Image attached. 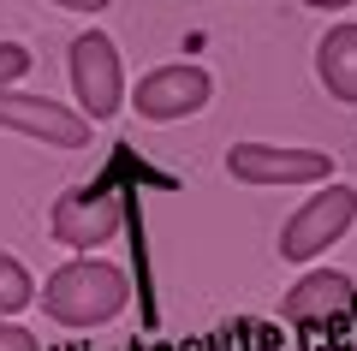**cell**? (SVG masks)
Instances as JSON below:
<instances>
[{
	"instance_id": "3",
	"label": "cell",
	"mask_w": 357,
	"mask_h": 351,
	"mask_svg": "<svg viewBox=\"0 0 357 351\" xmlns=\"http://www.w3.org/2000/svg\"><path fill=\"white\" fill-rule=\"evenodd\" d=\"M351 221H357V191L351 185H321L316 197L280 226V256L286 262H310V256H321L333 239H345Z\"/></svg>"
},
{
	"instance_id": "9",
	"label": "cell",
	"mask_w": 357,
	"mask_h": 351,
	"mask_svg": "<svg viewBox=\"0 0 357 351\" xmlns=\"http://www.w3.org/2000/svg\"><path fill=\"white\" fill-rule=\"evenodd\" d=\"M316 77L328 84L333 101L357 107V24H333L316 48Z\"/></svg>"
},
{
	"instance_id": "11",
	"label": "cell",
	"mask_w": 357,
	"mask_h": 351,
	"mask_svg": "<svg viewBox=\"0 0 357 351\" xmlns=\"http://www.w3.org/2000/svg\"><path fill=\"white\" fill-rule=\"evenodd\" d=\"M24 72H30V54L18 48V42H0V89H6V84H18Z\"/></svg>"
},
{
	"instance_id": "6",
	"label": "cell",
	"mask_w": 357,
	"mask_h": 351,
	"mask_svg": "<svg viewBox=\"0 0 357 351\" xmlns=\"http://www.w3.org/2000/svg\"><path fill=\"white\" fill-rule=\"evenodd\" d=\"M0 131L36 137L48 149H84L89 143V119L77 107H60L48 96H13V89H0Z\"/></svg>"
},
{
	"instance_id": "13",
	"label": "cell",
	"mask_w": 357,
	"mask_h": 351,
	"mask_svg": "<svg viewBox=\"0 0 357 351\" xmlns=\"http://www.w3.org/2000/svg\"><path fill=\"white\" fill-rule=\"evenodd\" d=\"M54 6H66V13H102V6H114V0H54Z\"/></svg>"
},
{
	"instance_id": "2",
	"label": "cell",
	"mask_w": 357,
	"mask_h": 351,
	"mask_svg": "<svg viewBox=\"0 0 357 351\" xmlns=\"http://www.w3.org/2000/svg\"><path fill=\"white\" fill-rule=\"evenodd\" d=\"M227 173L238 185H333L328 149H280V143H232Z\"/></svg>"
},
{
	"instance_id": "12",
	"label": "cell",
	"mask_w": 357,
	"mask_h": 351,
	"mask_svg": "<svg viewBox=\"0 0 357 351\" xmlns=\"http://www.w3.org/2000/svg\"><path fill=\"white\" fill-rule=\"evenodd\" d=\"M0 351H42V345H36V334H30V327L0 322Z\"/></svg>"
},
{
	"instance_id": "8",
	"label": "cell",
	"mask_w": 357,
	"mask_h": 351,
	"mask_svg": "<svg viewBox=\"0 0 357 351\" xmlns=\"http://www.w3.org/2000/svg\"><path fill=\"white\" fill-rule=\"evenodd\" d=\"M280 315L292 327H328V322H351L357 315V286L345 274H333V268H316V274H304L292 292H286Z\"/></svg>"
},
{
	"instance_id": "7",
	"label": "cell",
	"mask_w": 357,
	"mask_h": 351,
	"mask_svg": "<svg viewBox=\"0 0 357 351\" xmlns=\"http://www.w3.org/2000/svg\"><path fill=\"white\" fill-rule=\"evenodd\" d=\"M208 96H215V77H208L203 66H161V72H149L137 84V101H131V107H137L143 119H155V126H167V119L203 113Z\"/></svg>"
},
{
	"instance_id": "1",
	"label": "cell",
	"mask_w": 357,
	"mask_h": 351,
	"mask_svg": "<svg viewBox=\"0 0 357 351\" xmlns=\"http://www.w3.org/2000/svg\"><path fill=\"white\" fill-rule=\"evenodd\" d=\"M131 304V280L119 262H102V256H77V262L54 268L42 280V310L60 327H102L114 322Z\"/></svg>"
},
{
	"instance_id": "14",
	"label": "cell",
	"mask_w": 357,
	"mask_h": 351,
	"mask_svg": "<svg viewBox=\"0 0 357 351\" xmlns=\"http://www.w3.org/2000/svg\"><path fill=\"white\" fill-rule=\"evenodd\" d=\"M316 6H345V0H316Z\"/></svg>"
},
{
	"instance_id": "10",
	"label": "cell",
	"mask_w": 357,
	"mask_h": 351,
	"mask_svg": "<svg viewBox=\"0 0 357 351\" xmlns=\"http://www.w3.org/2000/svg\"><path fill=\"white\" fill-rule=\"evenodd\" d=\"M30 298H36V280H30V268L18 262V256L0 251V315H18Z\"/></svg>"
},
{
	"instance_id": "4",
	"label": "cell",
	"mask_w": 357,
	"mask_h": 351,
	"mask_svg": "<svg viewBox=\"0 0 357 351\" xmlns=\"http://www.w3.org/2000/svg\"><path fill=\"white\" fill-rule=\"evenodd\" d=\"M72 89H77V101H84L89 126H96V119H114V113L126 107V66H119L114 36L89 30V36L72 42Z\"/></svg>"
},
{
	"instance_id": "5",
	"label": "cell",
	"mask_w": 357,
	"mask_h": 351,
	"mask_svg": "<svg viewBox=\"0 0 357 351\" xmlns=\"http://www.w3.org/2000/svg\"><path fill=\"white\" fill-rule=\"evenodd\" d=\"M54 239L72 244V251H89V244H107L126 226V197H114L107 185H77L54 202Z\"/></svg>"
}]
</instances>
